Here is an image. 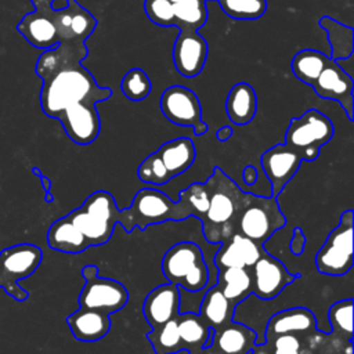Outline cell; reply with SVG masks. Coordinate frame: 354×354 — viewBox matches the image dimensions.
Wrapping results in <instances>:
<instances>
[{
	"label": "cell",
	"mask_w": 354,
	"mask_h": 354,
	"mask_svg": "<svg viewBox=\"0 0 354 354\" xmlns=\"http://www.w3.org/2000/svg\"><path fill=\"white\" fill-rule=\"evenodd\" d=\"M248 354H252V351H250V353H248Z\"/></svg>",
	"instance_id": "ee69618b"
},
{
	"label": "cell",
	"mask_w": 354,
	"mask_h": 354,
	"mask_svg": "<svg viewBox=\"0 0 354 354\" xmlns=\"http://www.w3.org/2000/svg\"><path fill=\"white\" fill-rule=\"evenodd\" d=\"M303 246H304V238H303V234L299 228L295 230V235H293V239H292V243H290V249L295 254H300L303 252Z\"/></svg>",
	"instance_id": "f35d334b"
},
{
	"label": "cell",
	"mask_w": 354,
	"mask_h": 354,
	"mask_svg": "<svg viewBox=\"0 0 354 354\" xmlns=\"http://www.w3.org/2000/svg\"><path fill=\"white\" fill-rule=\"evenodd\" d=\"M310 86L321 98L337 101L344 109L348 120H353L354 83L351 76L339 65L337 61L328 57L324 68Z\"/></svg>",
	"instance_id": "9a60e30c"
},
{
	"label": "cell",
	"mask_w": 354,
	"mask_h": 354,
	"mask_svg": "<svg viewBox=\"0 0 354 354\" xmlns=\"http://www.w3.org/2000/svg\"><path fill=\"white\" fill-rule=\"evenodd\" d=\"M285 225V217L279 210L275 196H259L246 194L239 212L235 232L263 245L271 235Z\"/></svg>",
	"instance_id": "8992f818"
},
{
	"label": "cell",
	"mask_w": 354,
	"mask_h": 354,
	"mask_svg": "<svg viewBox=\"0 0 354 354\" xmlns=\"http://www.w3.org/2000/svg\"><path fill=\"white\" fill-rule=\"evenodd\" d=\"M328 321L332 332L337 336L351 340L353 337V299L339 300L330 306Z\"/></svg>",
	"instance_id": "e575fe53"
},
{
	"label": "cell",
	"mask_w": 354,
	"mask_h": 354,
	"mask_svg": "<svg viewBox=\"0 0 354 354\" xmlns=\"http://www.w3.org/2000/svg\"><path fill=\"white\" fill-rule=\"evenodd\" d=\"M178 205L181 209L183 220L189 216H195L202 220L209 206V192L206 184L194 183L181 191Z\"/></svg>",
	"instance_id": "836d02e7"
},
{
	"label": "cell",
	"mask_w": 354,
	"mask_h": 354,
	"mask_svg": "<svg viewBox=\"0 0 354 354\" xmlns=\"http://www.w3.org/2000/svg\"><path fill=\"white\" fill-rule=\"evenodd\" d=\"M353 210L342 213L337 227L329 232L325 243L315 254V266L321 274L339 277L353 267Z\"/></svg>",
	"instance_id": "ba28073f"
},
{
	"label": "cell",
	"mask_w": 354,
	"mask_h": 354,
	"mask_svg": "<svg viewBox=\"0 0 354 354\" xmlns=\"http://www.w3.org/2000/svg\"><path fill=\"white\" fill-rule=\"evenodd\" d=\"M206 1H207V0H206Z\"/></svg>",
	"instance_id": "f6af8a7d"
},
{
	"label": "cell",
	"mask_w": 354,
	"mask_h": 354,
	"mask_svg": "<svg viewBox=\"0 0 354 354\" xmlns=\"http://www.w3.org/2000/svg\"><path fill=\"white\" fill-rule=\"evenodd\" d=\"M242 177H243V181H245L248 185H252V184H254L256 180H257V171H256V169H254L253 166L249 165V166L245 167Z\"/></svg>",
	"instance_id": "ab89813d"
},
{
	"label": "cell",
	"mask_w": 354,
	"mask_h": 354,
	"mask_svg": "<svg viewBox=\"0 0 354 354\" xmlns=\"http://www.w3.org/2000/svg\"><path fill=\"white\" fill-rule=\"evenodd\" d=\"M47 243L51 249L64 253H80L90 248L84 235L66 216L50 225L47 231Z\"/></svg>",
	"instance_id": "83f0119b"
},
{
	"label": "cell",
	"mask_w": 354,
	"mask_h": 354,
	"mask_svg": "<svg viewBox=\"0 0 354 354\" xmlns=\"http://www.w3.org/2000/svg\"><path fill=\"white\" fill-rule=\"evenodd\" d=\"M147 337L156 354H174L183 351V343L178 335L176 318L165 322L158 328H152Z\"/></svg>",
	"instance_id": "d6a6232c"
},
{
	"label": "cell",
	"mask_w": 354,
	"mask_h": 354,
	"mask_svg": "<svg viewBox=\"0 0 354 354\" xmlns=\"http://www.w3.org/2000/svg\"><path fill=\"white\" fill-rule=\"evenodd\" d=\"M33 171H35L40 178H41V181H43V187H44L46 192L48 194V192H50V181H48V178H46L44 176H41V174H40V171H39L37 169H33Z\"/></svg>",
	"instance_id": "b9f144b4"
},
{
	"label": "cell",
	"mask_w": 354,
	"mask_h": 354,
	"mask_svg": "<svg viewBox=\"0 0 354 354\" xmlns=\"http://www.w3.org/2000/svg\"><path fill=\"white\" fill-rule=\"evenodd\" d=\"M87 54L84 41L69 40L40 55L36 72L43 79L40 105L47 116L58 119L66 109L95 105L112 95V90L98 86L94 76L82 65Z\"/></svg>",
	"instance_id": "6da1fadb"
},
{
	"label": "cell",
	"mask_w": 354,
	"mask_h": 354,
	"mask_svg": "<svg viewBox=\"0 0 354 354\" xmlns=\"http://www.w3.org/2000/svg\"><path fill=\"white\" fill-rule=\"evenodd\" d=\"M232 19H257L267 11V0H214Z\"/></svg>",
	"instance_id": "8d00e7d4"
},
{
	"label": "cell",
	"mask_w": 354,
	"mask_h": 354,
	"mask_svg": "<svg viewBox=\"0 0 354 354\" xmlns=\"http://www.w3.org/2000/svg\"><path fill=\"white\" fill-rule=\"evenodd\" d=\"M178 335L183 343V350L196 351L210 347L214 329L207 326L206 322L195 313H184L176 317Z\"/></svg>",
	"instance_id": "4316f807"
},
{
	"label": "cell",
	"mask_w": 354,
	"mask_h": 354,
	"mask_svg": "<svg viewBox=\"0 0 354 354\" xmlns=\"http://www.w3.org/2000/svg\"><path fill=\"white\" fill-rule=\"evenodd\" d=\"M137 176L142 183L149 184V185H163L171 180L165 165L162 163V160L156 152L148 155L140 163Z\"/></svg>",
	"instance_id": "74e56055"
},
{
	"label": "cell",
	"mask_w": 354,
	"mask_h": 354,
	"mask_svg": "<svg viewBox=\"0 0 354 354\" xmlns=\"http://www.w3.org/2000/svg\"><path fill=\"white\" fill-rule=\"evenodd\" d=\"M225 111L228 119L234 124L245 126L250 123L257 111V95L254 88L246 82L234 84L225 100Z\"/></svg>",
	"instance_id": "d4e9b609"
},
{
	"label": "cell",
	"mask_w": 354,
	"mask_h": 354,
	"mask_svg": "<svg viewBox=\"0 0 354 354\" xmlns=\"http://www.w3.org/2000/svg\"><path fill=\"white\" fill-rule=\"evenodd\" d=\"M315 329L318 328L314 313L304 307H293L282 310L270 318L264 332V342L285 333L303 335Z\"/></svg>",
	"instance_id": "7402d4cb"
},
{
	"label": "cell",
	"mask_w": 354,
	"mask_h": 354,
	"mask_svg": "<svg viewBox=\"0 0 354 354\" xmlns=\"http://www.w3.org/2000/svg\"><path fill=\"white\" fill-rule=\"evenodd\" d=\"M58 120L68 137L79 145L91 144L101 130V119L95 105H79L66 109Z\"/></svg>",
	"instance_id": "ac0fdd59"
},
{
	"label": "cell",
	"mask_w": 354,
	"mask_h": 354,
	"mask_svg": "<svg viewBox=\"0 0 354 354\" xmlns=\"http://www.w3.org/2000/svg\"><path fill=\"white\" fill-rule=\"evenodd\" d=\"M205 184L209 192V206L201 220L203 234L209 242L221 243L235 234L246 192H242L220 167H214L213 174Z\"/></svg>",
	"instance_id": "7a4b0ae2"
},
{
	"label": "cell",
	"mask_w": 354,
	"mask_h": 354,
	"mask_svg": "<svg viewBox=\"0 0 354 354\" xmlns=\"http://www.w3.org/2000/svg\"><path fill=\"white\" fill-rule=\"evenodd\" d=\"M167 220H183L178 202H173L167 195L155 188L140 189L129 209L122 210V224L127 232L134 227L145 230L151 224Z\"/></svg>",
	"instance_id": "52a82bcc"
},
{
	"label": "cell",
	"mask_w": 354,
	"mask_h": 354,
	"mask_svg": "<svg viewBox=\"0 0 354 354\" xmlns=\"http://www.w3.org/2000/svg\"><path fill=\"white\" fill-rule=\"evenodd\" d=\"M41 249L32 243H19L0 253V288L18 301L28 297V292L18 285L19 279L32 275L41 263Z\"/></svg>",
	"instance_id": "30bf717a"
},
{
	"label": "cell",
	"mask_w": 354,
	"mask_h": 354,
	"mask_svg": "<svg viewBox=\"0 0 354 354\" xmlns=\"http://www.w3.org/2000/svg\"><path fill=\"white\" fill-rule=\"evenodd\" d=\"M66 322L73 337L80 342L104 339L112 325L109 315L87 308H79L66 318Z\"/></svg>",
	"instance_id": "cb8c5ba5"
},
{
	"label": "cell",
	"mask_w": 354,
	"mask_h": 354,
	"mask_svg": "<svg viewBox=\"0 0 354 354\" xmlns=\"http://www.w3.org/2000/svg\"><path fill=\"white\" fill-rule=\"evenodd\" d=\"M301 156L286 144H277L267 149L260 159L261 169L271 183V195L278 196L301 165Z\"/></svg>",
	"instance_id": "e0dca14e"
},
{
	"label": "cell",
	"mask_w": 354,
	"mask_h": 354,
	"mask_svg": "<svg viewBox=\"0 0 354 354\" xmlns=\"http://www.w3.org/2000/svg\"><path fill=\"white\" fill-rule=\"evenodd\" d=\"M66 217L84 235L88 246H98L111 239L115 224L122 221V210L109 192L95 191Z\"/></svg>",
	"instance_id": "3957f363"
},
{
	"label": "cell",
	"mask_w": 354,
	"mask_h": 354,
	"mask_svg": "<svg viewBox=\"0 0 354 354\" xmlns=\"http://www.w3.org/2000/svg\"><path fill=\"white\" fill-rule=\"evenodd\" d=\"M207 53V41L198 30H178L173 46V64L176 71L184 77H195L202 72Z\"/></svg>",
	"instance_id": "2e32d148"
},
{
	"label": "cell",
	"mask_w": 354,
	"mask_h": 354,
	"mask_svg": "<svg viewBox=\"0 0 354 354\" xmlns=\"http://www.w3.org/2000/svg\"><path fill=\"white\" fill-rule=\"evenodd\" d=\"M22 36L35 47L48 50L59 44L57 28L44 7L36 6V11L26 14L18 25Z\"/></svg>",
	"instance_id": "603a6c76"
},
{
	"label": "cell",
	"mask_w": 354,
	"mask_h": 354,
	"mask_svg": "<svg viewBox=\"0 0 354 354\" xmlns=\"http://www.w3.org/2000/svg\"><path fill=\"white\" fill-rule=\"evenodd\" d=\"M142 313L151 328H158L180 314V288L171 282L152 289L142 304Z\"/></svg>",
	"instance_id": "d6986e66"
},
{
	"label": "cell",
	"mask_w": 354,
	"mask_h": 354,
	"mask_svg": "<svg viewBox=\"0 0 354 354\" xmlns=\"http://www.w3.org/2000/svg\"><path fill=\"white\" fill-rule=\"evenodd\" d=\"M68 1V7L55 11L51 8V0H32L35 7H44L48 15L51 17L59 36V43L69 40L86 41V39L90 37L94 32L97 26V19L76 0Z\"/></svg>",
	"instance_id": "4fadbf2b"
},
{
	"label": "cell",
	"mask_w": 354,
	"mask_h": 354,
	"mask_svg": "<svg viewBox=\"0 0 354 354\" xmlns=\"http://www.w3.org/2000/svg\"><path fill=\"white\" fill-rule=\"evenodd\" d=\"M328 55L318 50L303 48L297 51L292 59V72L303 83L311 84L324 68Z\"/></svg>",
	"instance_id": "1f68e13d"
},
{
	"label": "cell",
	"mask_w": 354,
	"mask_h": 354,
	"mask_svg": "<svg viewBox=\"0 0 354 354\" xmlns=\"http://www.w3.org/2000/svg\"><path fill=\"white\" fill-rule=\"evenodd\" d=\"M189 354H220V353H217L213 347H206V348H201L196 351H191Z\"/></svg>",
	"instance_id": "7bdbcfd3"
},
{
	"label": "cell",
	"mask_w": 354,
	"mask_h": 354,
	"mask_svg": "<svg viewBox=\"0 0 354 354\" xmlns=\"http://www.w3.org/2000/svg\"><path fill=\"white\" fill-rule=\"evenodd\" d=\"M97 266L83 267L82 275L86 282L79 296V304L80 308L111 315L126 306L129 293L120 282L109 278H101L97 275Z\"/></svg>",
	"instance_id": "8fae6325"
},
{
	"label": "cell",
	"mask_w": 354,
	"mask_h": 354,
	"mask_svg": "<svg viewBox=\"0 0 354 354\" xmlns=\"http://www.w3.org/2000/svg\"><path fill=\"white\" fill-rule=\"evenodd\" d=\"M335 134L332 120L315 108L293 118L285 133V142L295 149L303 160L313 162L318 158L321 147L328 144Z\"/></svg>",
	"instance_id": "5b68a950"
},
{
	"label": "cell",
	"mask_w": 354,
	"mask_h": 354,
	"mask_svg": "<svg viewBox=\"0 0 354 354\" xmlns=\"http://www.w3.org/2000/svg\"><path fill=\"white\" fill-rule=\"evenodd\" d=\"M120 88L124 97L130 101L145 100L152 88V83L147 72L141 68L129 69L120 82Z\"/></svg>",
	"instance_id": "d590c367"
},
{
	"label": "cell",
	"mask_w": 354,
	"mask_h": 354,
	"mask_svg": "<svg viewBox=\"0 0 354 354\" xmlns=\"http://www.w3.org/2000/svg\"><path fill=\"white\" fill-rule=\"evenodd\" d=\"M162 163L165 165L170 178L187 171L195 160V145L187 137L170 140L159 147L156 151Z\"/></svg>",
	"instance_id": "484cf974"
},
{
	"label": "cell",
	"mask_w": 354,
	"mask_h": 354,
	"mask_svg": "<svg viewBox=\"0 0 354 354\" xmlns=\"http://www.w3.org/2000/svg\"><path fill=\"white\" fill-rule=\"evenodd\" d=\"M232 133H234V131H232V127H230V126H223L221 129L217 130L216 137H217L218 141H227L228 138H231Z\"/></svg>",
	"instance_id": "60d3db41"
},
{
	"label": "cell",
	"mask_w": 354,
	"mask_h": 354,
	"mask_svg": "<svg viewBox=\"0 0 354 354\" xmlns=\"http://www.w3.org/2000/svg\"><path fill=\"white\" fill-rule=\"evenodd\" d=\"M318 25L326 30L328 40L332 50V59H346L353 54L354 50V29L343 25L329 15L319 18Z\"/></svg>",
	"instance_id": "4dcf8cb0"
},
{
	"label": "cell",
	"mask_w": 354,
	"mask_h": 354,
	"mask_svg": "<svg viewBox=\"0 0 354 354\" xmlns=\"http://www.w3.org/2000/svg\"><path fill=\"white\" fill-rule=\"evenodd\" d=\"M264 249L252 239L235 232L220 243L214 256L218 270L223 268H250L261 256Z\"/></svg>",
	"instance_id": "ffe728a7"
},
{
	"label": "cell",
	"mask_w": 354,
	"mask_h": 354,
	"mask_svg": "<svg viewBox=\"0 0 354 354\" xmlns=\"http://www.w3.org/2000/svg\"><path fill=\"white\" fill-rule=\"evenodd\" d=\"M249 270L252 277V293L263 300L277 297L296 279L295 274L289 272L278 259L268 254L266 250Z\"/></svg>",
	"instance_id": "5bb4252c"
},
{
	"label": "cell",
	"mask_w": 354,
	"mask_h": 354,
	"mask_svg": "<svg viewBox=\"0 0 354 354\" xmlns=\"http://www.w3.org/2000/svg\"><path fill=\"white\" fill-rule=\"evenodd\" d=\"M235 307L236 306H234L214 285L206 290L201 303L199 315L207 326L217 329L232 321Z\"/></svg>",
	"instance_id": "f1b7e54d"
},
{
	"label": "cell",
	"mask_w": 354,
	"mask_h": 354,
	"mask_svg": "<svg viewBox=\"0 0 354 354\" xmlns=\"http://www.w3.org/2000/svg\"><path fill=\"white\" fill-rule=\"evenodd\" d=\"M216 286L234 304H239L252 295V277L249 268L218 270Z\"/></svg>",
	"instance_id": "f546056e"
},
{
	"label": "cell",
	"mask_w": 354,
	"mask_h": 354,
	"mask_svg": "<svg viewBox=\"0 0 354 354\" xmlns=\"http://www.w3.org/2000/svg\"><path fill=\"white\" fill-rule=\"evenodd\" d=\"M162 272L169 282L189 292H199L209 282V268L202 249L194 242L173 245L162 259Z\"/></svg>",
	"instance_id": "277c9868"
},
{
	"label": "cell",
	"mask_w": 354,
	"mask_h": 354,
	"mask_svg": "<svg viewBox=\"0 0 354 354\" xmlns=\"http://www.w3.org/2000/svg\"><path fill=\"white\" fill-rule=\"evenodd\" d=\"M144 10L152 24L178 30H199L207 21L206 0H145Z\"/></svg>",
	"instance_id": "9c48e42d"
},
{
	"label": "cell",
	"mask_w": 354,
	"mask_h": 354,
	"mask_svg": "<svg viewBox=\"0 0 354 354\" xmlns=\"http://www.w3.org/2000/svg\"><path fill=\"white\" fill-rule=\"evenodd\" d=\"M259 344L257 333L243 324L230 321L214 329L210 347L220 354H248Z\"/></svg>",
	"instance_id": "44dd1931"
},
{
	"label": "cell",
	"mask_w": 354,
	"mask_h": 354,
	"mask_svg": "<svg viewBox=\"0 0 354 354\" xmlns=\"http://www.w3.org/2000/svg\"><path fill=\"white\" fill-rule=\"evenodd\" d=\"M160 111L174 124L189 126L195 136H203L207 124L202 120V106L198 95L188 87L174 84L160 95Z\"/></svg>",
	"instance_id": "7c38bea8"
}]
</instances>
